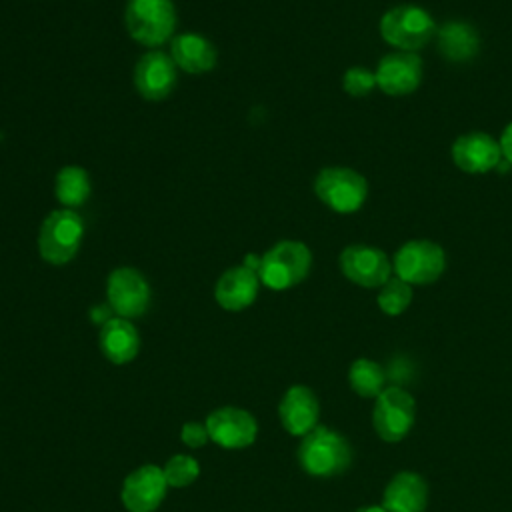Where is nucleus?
I'll list each match as a JSON object with an SVG mask.
<instances>
[{
  "label": "nucleus",
  "instance_id": "1",
  "mask_svg": "<svg viewBox=\"0 0 512 512\" xmlns=\"http://www.w3.org/2000/svg\"><path fill=\"white\" fill-rule=\"evenodd\" d=\"M298 464L304 472L318 478L338 476L352 464V448L348 440L326 426H316L298 446Z\"/></svg>",
  "mask_w": 512,
  "mask_h": 512
},
{
  "label": "nucleus",
  "instance_id": "2",
  "mask_svg": "<svg viewBox=\"0 0 512 512\" xmlns=\"http://www.w3.org/2000/svg\"><path fill=\"white\" fill-rule=\"evenodd\" d=\"M84 240V220L76 210H52L38 230V254L52 266L72 262Z\"/></svg>",
  "mask_w": 512,
  "mask_h": 512
},
{
  "label": "nucleus",
  "instance_id": "3",
  "mask_svg": "<svg viewBox=\"0 0 512 512\" xmlns=\"http://www.w3.org/2000/svg\"><path fill=\"white\" fill-rule=\"evenodd\" d=\"M312 268L310 248L300 240H280L260 256L258 278L270 290H288L300 284Z\"/></svg>",
  "mask_w": 512,
  "mask_h": 512
},
{
  "label": "nucleus",
  "instance_id": "4",
  "mask_svg": "<svg viewBox=\"0 0 512 512\" xmlns=\"http://www.w3.org/2000/svg\"><path fill=\"white\" fill-rule=\"evenodd\" d=\"M124 24L132 40L156 48L172 40L176 28V8L172 0H128Z\"/></svg>",
  "mask_w": 512,
  "mask_h": 512
},
{
  "label": "nucleus",
  "instance_id": "5",
  "mask_svg": "<svg viewBox=\"0 0 512 512\" xmlns=\"http://www.w3.org/2000/svg\"><path fill=\"white\" fill-rule=\"evenodd\" d=\"M434 18L416 4H400L380 18V36L400 52H414L434 36Z\"/></svg>",
  "mask_w": 512,
  "mask_h": 512
},
{
  "label": "nucleus",
  "instance_id": "6",
  "mask_svg": "<svg viewBox=\"0 0 512 512\" xmlns=\"http://www.w3.org/2000/svg\"><path fill=\"white\" fill-rule=\"evenodd\" d=\"M314 194L330 210L350 214L364 204L368 196V182L352 168L326 166L314 178Z\"/></svg>",
  "mask_w": 512,
  "mask_h": 512
},
{
  "label": "nucleus",
  "instance_id": "7",
  "mask_svg": "<svg viewBox=\"0 0 512 512\" xmlns=\"http://www.w3.org/2000/svg\"><path fill=\"white\" fill-rule=\"evenodd\" d=\"M416 422V402L400 386L384 388L374 402L372 424L384 442H400Z\"/></svg>",
  "mask_w": 512,
  "mask_h": 512
},
{
  "label": "nucleus",
  "instance_id": "8",
  "mask_svg": "<svg viewBox=\"0 0 512 512\" xmlns=\"http://www.w3.org/2000/svg\"><path fill=\"white\" fill-rule=\"evenodd\" d=\"M446 268V254L440 244L432 240H410L394 254L392 270L408 284H432Z\"/></svg>",
  "mask_w": 512,
  "mask_h": 512
},
{
  "label": "nucleus",
  "instance_id": "9",
  "mask_svg": "<svg viewBox=\"0 0 512 512\" xmlns=\"http://www.w3.org/2000/svg\"><path fill=\"white\" fill-rule=\"evenodd\" d=\"M106 298L116 316L138 318L150 306V284L140 270L120 266L106 280Z\"/></svg>",
  "mask_w": 512,
  "mask_h": 512
},
{
  "label": "nucleus",
  "instance_id": "10",
  "mask_svg": "<svg viewBox=\"0 0 512 512\" xmlns=\"http://www.w3.org/2000/svg\"><path fill=\"white\" fill-rule=\"evenodd\" d=\"M206 430L214 444L226 450H242L254 444L258 424L248 410L236 406H222L208 414Z\"/></svg>",
  "mask_w": 512,
  "mask_h": 512
},
{
  "label": "nucleus",
  "instance_id": "11",
  "mask_svg": "<svg viewBox=\"0 0 512 512\" xmlns=\"http://www.w3.org/2000/svg\"><path fill=\"white\" fill-rule=\"evenodd\" d=\"M176 64L170 54L162 50H150L140 56L134 66L132 82L136 92L150 102H160L168 98L178 82Z\"/></svg>",
  "mask_w": 512,
  "mask_h": 512
},
{
  "label": "nucleus",
  "instance_id": "12",
  "mask_svg": "<svg viewBox=\"0 0 512 512\" xmlns=\"http://www.w3.org/2000/svg\"><path fill=\"white\" fill-rule=\"evenodd\" d=\"M338 262L342 274L350 282L364 288H380L390 280L392 274V264L388 256L380 248L368 244L346 246L340 252Z\"/></svg>",
  "mask_w": 512,
  "mask_h": 512
},
{
  "label": "nucleus",
  "instance_id": "13",
  "mask_svg": "<svg viewBox=\"0 0 512 512\" xmlns=\"http://www.w3.org/2000/svg\"><path fill=\"white\" fill-rule=\"evenodd\" d=\"M166 488L162 468L144 464L126 476L120 498L128 512H154L162 504Z\"/></svg>",
  "mask_w": 512,
  "mask_h": 512
},
{
  "label": "nucleus",
  "instance_id": "14",
  "mask_svg": "<svg viewBox=\"0 0 512 512\" xmlns=\"http://www.w3.org/2000/svg\"><path fill=\"white\" fill-rule=\"evenodd\" d=\"M422 80V60L414 52H392L382 56L376 68V86L390 96L414 92Z\"/></svg>",
  "mask_w": 512,
  "mask_h": 512
},
{
  "label": "nucleus",
  "instance_id": "15",
  "mask_svg": "<svg viewBox=\"0 0 512 512\" xmlns=\"http://www.w3.org/2000/svg\"><path fill=\"white\" fill-rule=\"evenodd\" d=\"M452 160L468 174H484L500 164L502 150L488 132H468L454 140Z\"/></svg>",
  "mask_w": 512,
  "mask_h": 512
},
{
  "label": "nucleus",
  "instance_id": "16",
  "mask_svg": "<svg viewBox=\"0 0 512 512\" xmlns=\"http://www.w3.org/2000/svg\"><path fill=\"white\" fill-rule=\"evenodd\" d=\"M278 416L288 434L306 436L318 426L320 404L316 394L302 384L290 386L280 400Z\"/></svg>",
  "mask_w": 512,
  "mask_h": 512
},
{
  "label": "nucleus",
  "instance_id": "17",
  "mask_svg": "<svg viewBox=\"0 0 512 512\" xmlns=\"http://www.w3.org/2000/svg\"><path fill=\"white\" fill-rule=\"evenodd\" d=\"M260 288V278L248 266L228 268L214 286V300L228 312H240L254 304Z\"/></svg>",
  "mask_w": 512,
  "mask_h": 512
},
{
  "label": "nucleus",
  "instance_id": "18",
  "mask_svg": "<svg viewBox=\"0 0 512 512\" xmlns=\"http://www.w3.org/2000/svg\"><path fill=\"white\" fill-rule=\"evenodd\" d=\"M170 58L176 68L188 74H206L216 66L218 52L214 44L196 32H182L170 40Z\"/></svg>",
  "mask_w": 512,
  "mask_h": 512
},
{
  "label": "nucleus",
  "instance_id": "19",
  "mask_svg": "<svg viewBox=\"0 0 512 512\" xmlns=\"http://www.w3.org/2000/svg\"><path fill=\"white\" fill-rule=\"evenodd\" d=\"M98 346L112 364H128L138 356L140 336L130 320L112 316L100 326Z\"/></svg>",
  "mask_w": 512,
  "mask_h": 512
},
{
  "label": "nucleus",
  "instance_id": "20",
  "mask_svg": "<svg viewBox=\"0 0 512 512\" xmlns=\"http://www.w3.org/2000/svg\"><path fill=\"white\" fill-rule=\"evenodd\" d=\"M428 504V486L416 472H398L382 494V506L388 512H424Z\"/></svg>",
  "mask_w": 512,
  "mask_h": 512
},
{
  "label": "nucleus",
  "instance_id": "21",
  "mask_svg": "<svg viewBox=\"0 0 512 512\" xmlns=\"http://www.w3.org/2000/svg\"><path fill=\"white\" fill-rule=\"evenodd\" d=\"M438 50L450 62H468L476 56L480 48V38L476 30L462 20L446 22L438 32Z\"/></svg>",
  "mask_w": 512,
  "mask_h": 512
},
{
  "label": "nucleus",
  "instance_id": "22",
  "mask_svg": "<svg viewBox=\"0 0 512 512\" xmlns=\"http://www.w3.org/2000/svg\"><path fill=\"white\" fill-rule=\"evenodd\" d=\"M92 192L90 174L78 164H66L56 172L54 178V196L62 208L76 210L80 208Z\"/></svg>",
  "mask_w": 512,
  "mask_h": 512
},
{
  "label": "nucleus",
  "instance_id": "23",
  "mask_svg": "<svg viewBox=\"0 0 512 512\" xmlns=\"http://www.w3.org/2000/svg\"><path fill=\"white\" fill-rule=\"evenodd\" d=\"M384 368L368 358H358L350 364L348 370V384L350 388L362 398H376L386 386Z\"/></svg>",
  "mask_w": 512,
  "mask_h": 512
},
{
  "label": "nucleus",
  "instance_id": "24",
  "mask_svg": "<svg viewBox=\"0 0 512 512\" xmlns=\"http://www.w3.org/2000/svg\"><path fill=\"white\" fill-rule=\"evenodd\" d=\"M412 302V284L396 278H390L378 292V308L388 316L402 314Z\"/></svg>",
  "mask_w": 512,
  "mask_h": 512
},
{
  "label": "nucleus",
  "instance_id": "25",
  "mask_svg": "<svg viewBox=\"0 0 512 512\" xmlns=\"http://www.w3.org/2000/svg\"><path fill=\"white\" fill-rule=\"evenodd\" d=\"M162 472H164V478H166L168 486L184 488V486H190L198 478L200 466H198L194 456H190V454H176V456H172L164 464Z\"/></svg>",
  "mask_w": 512,
  "mask_h": 512
},
{
  "label": "nucleus",
  "instance_id": "26",
  "mask_svg": "<svg viewBox=\"0 0 512 512\" xmlns=\"http://www.w3.org/2000/svg\"><path fill=\"white\" fill-rule=\"evenodd\" d=\"M342 86L350 96H366L376 88V72L364 66H352L344 72Z\"/></svg>",
  "mask_w": 512,
  "mask_h": 512
},
{
  "label": "nucleus",
  "instance_id": "27",
  "mask_svg": "<svg viewBox=\"0 0 512 512\" xmlns=\"http://www.w3.org/2000/svg\"><path fill=\"white\" fill-rule=\"evenodd\" d=\"M180 440L188 446V448H202L210 436H208V430H206V424H200V422H186L182 428H180Z\"/></svg>",
  "mask_w": 512,
  "mask_h": 512
},
{
  "label": "nucleus",
  "instance_id": "28",
  "mask_svg": "<svg viewBox=\"0 0 512 512\" xmlns=\"http://www.w3.org/2000/svg\"><path fill=\"white\" fill-rule=\"evenodd\" d=\"M498 144L502 150V158L512 166V122L502 130Z\"/></svg>",
  "mask_w": 512,
  "mask_h": 512
},
{
  "label": "nucleus",
  "instance_id": "29",
  "mask_svg": "<svg viewBox=\"0 0 512 512\" xmlns=\"http://www.w3.org/2000/svg\"><path fill=\"white\" fill-rule=\"evenodd\" d=\"M356 512H388L384 506H362Z\"/></svg>",
  "mask_w": 512,
  "mask_h": 512
}]
</instances>
